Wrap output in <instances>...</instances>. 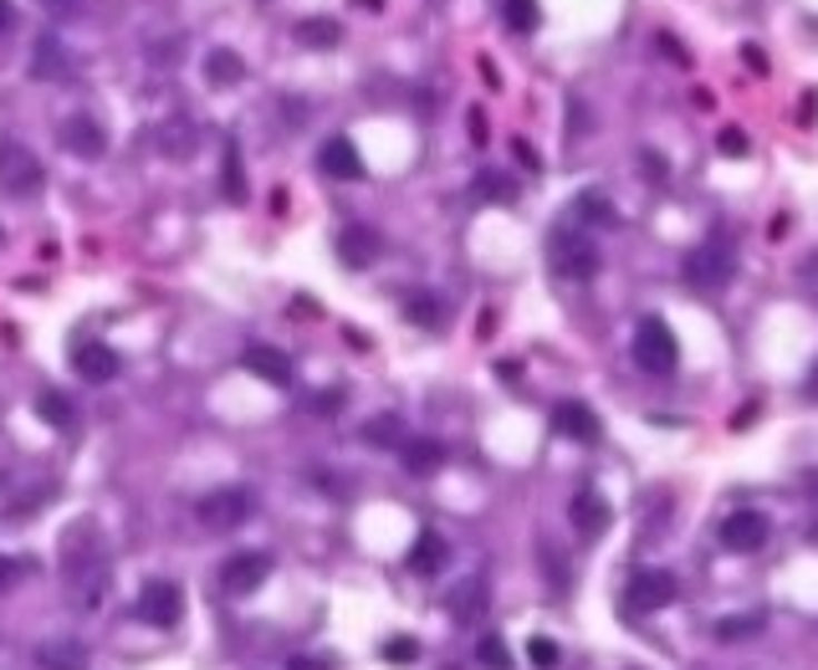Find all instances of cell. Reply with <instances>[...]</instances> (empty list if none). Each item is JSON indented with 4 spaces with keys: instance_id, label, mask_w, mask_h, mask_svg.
<instances>
[{
    "instance_id": "cell-32",
    "label": "cell",
    "mask_w": 818,
    "mask_h": 670,
    "mask_svg": "<svg viewBox=\"0 0 818 670\" xmlns=\"http://www.w3.org/2000/svg\"><path fill=\"white\" fill-rule=\"evenodd\" d=\"M384 660H390V666H415V660H420V640H415V634H394V640H384Z\"/></svg>"
},
{
    "instance_id": "cell-38",
    "label": "cell",
    "mask_w": 818,
    "mask_h": 670,
    "mask_svg": "<svg viewBox=\"0 0 818 670\" xmlns=\"http://www.w3.org/2000/svg\"><path fill=\"white\" fill-rule=\"evenodd\" d=\"M287 670H333V666H327V660H317V656H292Z\"/></svg>"
},
{
    "instance_id": "cell-18",
    "label": "cell",
    "mask_w": 818,
    "mask_h": 670,
    "mask_svg": "<svg viewBox=\"0 0 818 670\" xmlns=\"http://www.w3.org/2000/svg\"><path fill=\"white\" fill-rule=\"evenodd\" d=\"M400 461H404V471H410V476H435V471L445 466V445L430 441V435H415V441L404 435Z\"/></svg>"
},
{
    "instance_id": "cell-40",
    "label": "cell",
    "mask_w": 818,
    "mask_h": 670,
    "mask_svg": "<svg viewBox=\"0 0 818 670\" xmlns=\"http://www.w3.org/2000/svg\"><path fill=\"white\" fill-rule=\"evenodd\" d=\"M11 26H16V6H11V0H0V37H6Z\"/></svg>"
},
{
    "instance_id": "cell-14",
    "label": "cell",
    "mask_w": 818,
    "mask_h": 670,
    "mask_svg": "<svg viewBox=\"0 0 818 670\" xmlns=\"http://www.w3.org/2000/svg\"><path fill=\"white\" fill-rule=\"evenodd\" d=\"M317 169H323L327 179H343V185H353V179H364V159H358V144L353 139H327L323 149H317Z\"/></svg>"
},
{
    "instance_id": "cell-21",
    "label": "cell",
    "mask_w": 818,
    "mask_h": 670,
    "mask_svg": "<svg viewBox=\"0 0 818 670\" xmlns=\"http://www.w3.org/2000/svg\"><path fill=\"white\" fill-rule=\"evenodd\" d=\"M72 72V57L62 51V41H51V37H41L37 41V51H31V77H47V82H57V77H67Z\"/></svg>"
},
{
    "instance_id": "cell-42",
    "label": "cell",
    "mask_w": 818,
    "mask_h": 670,
    "mask_svg": "<svg viewBox=\"0 0 818 670\" xmlns=\"http://www.w3.org/2000/svg\"><path fill=\"white\" fill-rule=\"evenodd\" d=\"M808 400H818V368H814V380H808Z\"/></svg>"
},
{
    "instance_id": "cell-1",
    "label": "cell",
    "mask_w": 818,
    "mask_h": 670,
    "mask_svg": "<svg viewBox=\"0 0 818 670\" xmlns=\"http://www.w3.org/2000/svg\"><path fill=\"white\" fill-rule=\"evenodd\" d=\"M62 579L72 589V599L82 604V614L102 604L108 594V553H102L98 532L92 528H72L67 532V553H62Z\"/></svg>"
},
{
    "instance_id": "cell-13",
    "label": "cell",
    "mask_w": 818,
    "mask_h": 670,
    "mask_svg": "<svg viewBox=\"0 0 818 670\" xmlns=\"http://www.w3.org/2000/svg\"><path fill=\"white\" fill-rule=\"evenodd\" d=\"M568 518H573V528H579V538H604L609 522H614V506L604 502V496L593 492V486H583L573 502H568Z\"/></svg>"
},
{
    "instance_id": "cell-11",
    "label": "cell",
    "mask_w": 818,
    "mask_h": 670,
    "mask_svg": "<svg viewBox=\"0 0 818 670\" xmlns=\"http://www.w3.org/2000/svg\"><path fill=\"white\" fill-rule=\"evenodd\" d=\"M72 368H77V380L82 384H114L118 368H124V358H118V348H108V343H77Z\"/></svg>"
},
{
    "instance_id": "cell-17",
    "label": "cell",
    "mask_w": 818,
    "mask_h": 670,
    "mask_svg": "<svg viewBox=\"0 0 818 670\" xmlns=\"http://www.w3.org/2000/svg\"><path fill=\"white\" fill-rule=\"evenodd\" d=\"M240 364H246V374L277 384V390H287L292 384V358L282 354V348H272V343H252V348L240 354Z\"/></svg>"
},
{
    "instance_id": "cell-12",
    "label": "cell",
    "mask_w": 818,
    "mask_h": 670,
    "mask_svg": "<svg viewBox=\"0 0 818 670\" xmlns=\"http://www.w3.org/2000/svg\"><path fill=\"white\" fill-rule=\"evenodd\" d=\"M57 139H62V149L77 154V159H102V154H108V134H102V128L92 124V118H82V114L62 118Z\"/></svg>"
},
{
    "instance_id": "cell-26",
    "label": "cell",
    "mask_w": 818,
    "mask_h": 670,
    "mask_svg": "<svg viewBox=\"0 0 818 670\" xmlns=\"http://www.w3.org/2000/svg\"><path fill=\"white\" fill-rule=\"evenodd\" d=\"M205 77H210L215 88H230V82H240V77H246V62H240L236 51H210V57H205Z\"/></svg>"
},
{
    "instance_id": "cell-16",
    "label": "cell",
    "mask_w": 818,
    "mask_h": 670,
    "mask_svg": "<svg viewBox=\"0 0 818 670\" xmlns=\"http://www.w3.org/2000/svg\"><path fill=\"white\" fill-rule=\"evenodd\" d=\"M378 252H384V240H378L374 226H343V230H338V262L353 266V272L374 266Z\"/></svg>"
},
{
    "instance_id": "cell-29",
    "label": "cell",
    "mask_w": 818,
    "mask_h": 670,
    "mask_svg": "<svg viewBox=\"0 0 818 670\" xmlns=\"http://www.w3.org/2000/svg\"><path fill=\"white\" fill-rule=\"evenodd\" d=\"M476 666H481V670H512V650H506L502 634H481Z\"/></svg>"
},
{
    "instance_id": "cell-44",
    "label": "cell",
    "mask_w": 818,
    "mask_h": 670,
    "mask_svg": "<svg viewBox=\"0 0 818 670\" xmlns=\"http://www.w3.org/2000/svg\"><path fill=\"white\" fill-rule=\"evenodd\" d=\"M51 6H72V0H51Z\"/></svg>"
},
{
    "instance_id": "cell-27",
    "label": "cell",
    "mask_w": 818,
    "mask_h": 670,
    "mask_svg": "<svg viewBox=\"0 0 818 670\" xmlns=\"http://www.w3.org/2000/svg\"><path fill=\"white\" fill-rule=\"evenodd\" d=\"M364 441L368 445H378V451H390V445H404V425H400V415H374L364 425Z\"/></svg>"
},
{
    "instance_id": "cell-4",
    "label": "cell",
    "mask_w": 818,
    "mask_h": 670,
    "mask_svg": "<svg viewBox=\"0 0 818 670\" xmlns=\"http://www.w3.org/2000/svg\"><path fill=\"white\" fill-rule=\"evenodd\" d=\"M634 364H640L644 374H654V380L676 374L680 343H676V333H670L666 317H644L640 328H634Z\"/></svg>"
},
{
    "instance_id": "cell-15",
    "label": "cell",
    "mask_w": 818,
    "mask_h": 670,
    "mask_svg": "<svg viewBox=\"0 0 818 670\" xmlns=\"http://www.w3.org/2000/svg\"><path fill=\"white\" fill-rule=\"evenodd\" d=\"M553 431L563 435V441H579V445H593L599 441V415H593L589 405H579V400H563V405H553Z\"/></svg>"
},
{
    "instance_id": "cell-30",
    "label": "cell",
    "mask_w": 818,
    "mask_h": 670,
    "mask_svg": "<svg viewBox=\"0 0 818 670\" xmlns=\"http://www.w3.org/2000/svg\"><path fill=\"white\" fill-rule=\"evenodd\" d=\"M573 210H579L583 220H593V226H614V205L604 200V195L599 190H583L579 195V205H573Z\"/></svg>"
},
{
    "instance_id": "cell-8",
    "label": "cell",
    "mask_w": 818,
    "mask_h": 670,
    "mask_svg": "<svg viewBox=\"0 0 818 670\" xmlns=\"http://www.w3.org/2000/svg\"><path fill=\"white\" fill-rule=\"evenodd\" d=\"M717 538L727 553H757V548L772 538V522H768V512H757V506H737V512L721 518Z\"/></svg>"
},
{
    "instance_id": "cell-31",
    "label": "cell",
    "mask_w": 818,
    "mask_h": 670,
    "mask_svg": "<svg viewBox=\"0 0 818 670\" xmlns=\"http://www.w3.org/2000/svg\"><path fill=\"white\" fill-rule=\"evenodd\" d=\"M404 317H410V323H420V328H441V303H435V297H425V292H415V297L404 303Z\"/></svg>"
},
{
    "instance_id": "cell-43",
    "label": "cell",
    "mask_w": 818,
    "mask_h": 670,
    "mask_svg": "<svg viewBox=\"0 0 818 670\" xmlns=\"http://www.w3.org/2000/svg\"><path fill=\"white\" fill-rule=\"evenodd\" d=\"M808 492H818V471H814V476H808Z\"/></svg>"
},
{
    "instance_id": "cell-2",
    "label": "cell",
    "mask_w": 818,
    "mask_h": 670,
    "mask_svg": "<svg viewBox=\"0 0 818 670\" xmlns=\"http://www.w3.org/2000/svg\"><path fill=\"white\" fill-rule=\"evenodd\" d=\"M548 266H553V277H563V282H593L599 266H604V256H599L593 236H583L579 226H558L553 236H548Z\"/></svg>"
},
{
    "instance_id": "cell-23",
    "label": "cell",
    "mask_w": 818,
    "mask_h": 670,
    "mask_svg": "<svg viewBox=\"0 0 818 670\" xmlns=\"http://www.w3.org/2000/svg\"><path fill=\"white\" fill-rule=\"evenodd\" d=\"M37 415L47 420L51 431H72L77 425V410H72V400H67L62 390H41L37 394Z\"/></svg>"
},
{
    "instance_id": "cell-35",
    "label": "cell",
    "mask_w": 818,
    "mask_h": 670,
    "mask_svg": "<svg viewBox=\"0 0 818 670\" xmlns=\"http://www.w3.org/2000/svg\"><path fill=\"white\" fill-rule=\"evenodd\" d=\"M297 41H307V47H333V41H338V26L333 21H307V26H297Z\"/></svg>"
},
{
    "instance_id": "cell-25",
    "label": "cell",
    "mask_w": 818,
    "mask_h": 670,
    "mask_svg": "<svg viewBox=\"0 0 818 670\" xmlns=\"http://www.w3.org/2000/svg\"><path fill=\"white\" fill-rule=\"evenodd\" d=\"M502 21H506V31L528 37V31H538L542 26V6L538 0H502Z\"/></svg>"
},
{
    "instance_id": "cell-41",
    "label": "cell",
    "mask_w": 818,
    "mask_h": 670,
    "mask_svg": "<svg viewBox=\"0 0 818 670\" xmlns=\"http://www.w3.org/2000/svg\"><path fill=\"white\" fill-rule=\"evenodd\" d=\"M742 57H747V67H752V72H768V57H762V51H757V47H747Z\"/></svg>"
},
{
    "instance_id": "cell-7",
    "label": "cell",
    "mask_w": 818,
    "mask_h": 670,
    "mask_svg": "<svg viewBox=\"0 0 818 670\" xmlns=\"http://www.w3.org/2000/svg\"><path fill=\"white\" fill-rule=\"evenodd\" d=\"M139 620L154 624V630H175L179 620H185V589H179L175 579H149L139 589Z\"/></svg>"
},
{
    "instance_id": "cell-5",
    "label": "cell",
    "mask_w": 818,
    "mask_h": 670,
    "mask_svg": "<svg viewBox=\"0 0 818 670\" xmlns=\"http://www.w3.org/2000/svg\"><path fill=\"white\" fill-rule=\"evenodd\" d=\"M47 185V169L26 144H0V190L11 200H31Z\"/></svg>"
},
{
    "instance_id": "cell-39",
    "label": "cell",
    "mask_w": 818,
    "mask_h": 670,
    "mask_svg": "<svg viewBox=\"0 0 818 670\" xmlns=\"http://www.w3.org/2000/svg\"><path fill=\"white\" fill-rule=\"evenodd\" d=\"M338 405H343V394H317V400H313V410H317V415H333V410H338Z\"/></svg>"
},
{
    "instance_id": "cell-34",
    "label": "cell",
    "mask_w": 818,
    "mask_h": 670,
    "mask_svg": "<svg viewBox=\"0 0 818 670\" xmlns=\"http://www.w3.org/2000/svg\"><path fill=\"white\" fill-rule=\"evenodd\" d=\"M476 195H481V200H496V205H512L516 200L512 179H502V175H481L476 179Z\"/></svg>"
},
{
    "instance_id": "cell-36",
    "label": "cell",
    "mask_w": 818,
    "mask_h": 670,
    "mask_svg": "<svg viewBox=\"0 0 818 670\" xmlns=\"http://www.w3.org/2000/svg\"><path fill=\"white\" fill-rule=\"evenodd\" d=\"M21 579H26V558L0 553V594H6V589H16Z\"/></svg>"
},
{
    "instance_id": "cell-19",
    "label": "cell",
    "mask_w": 818,
    "mask_h": 670,
    "mask_svg": "<svg viewBox=\"0 0 818 670\" xmlns=\"http://www.w3.org/2000/svg\"><path fill=\"white\" fill-rule=\"evenodd\" d=\"M445 563H451V543H445L441 532H420L415 548H410V573H420V579H430V573H441Z\"/></svg>"
},
{
    "instance_id": "cell-10",
    "label": "cell",
    "mask_w": 818,
    "mask_h": 670,
    "mask_svg": "<svg viewBox=\"0 0 818 670\" xmlns=\"http://www.w3.org/2000/svg\"><path fill=\"white\" fill-rule=\"evenodd\" d=\"M676 599V573L666 569H634L630 589H624V609L630 614H660Z\"/></svg>"
},
{
    "instance_id": "cell-6",
    "label": "cell",
    "mask_w": 818,
    "mask_h": 670,
    "mask_svg": "<svg viewBox=\"0 0 818 670\" xmlns=\"http://www.w3.org/2000/svg\"><path fill=\"white\" fill-rule=\"evenodd\" d=\"M686 282L691 287H701V292H717V287H727L731 277H737V256H731V246L727 240H701L691 256H686Z\"/></svg>"
},
{
    "instance_id": "cell-24",
    "label": "cell",
    "mask_w": 818,
    "mask_h": 670,
    "mask_svg": "<svg viewBox=\"0 0 818 670\" xmlns=\"http://www.w3.org/2000/svg\"><path fill=\"white\" fill-rule=\"evenodd\" d=\"M445 609H451L455 620L466 624V620H476L481 609H486V583L481 579H471V583H461V589H455L451 599H445Z\"/></svg>"
},
{
    "instance_id": "cell-20",
    "label": "cell",
    "mask_w": 818,
    "mask_h": 670,
    "mask_svg": "<svg viewBox=\"0 0 818 670\" xmlns=\"http://www.w3.org/2000/svg\"><path fill=\"white\" fill-rule=\"evenodd\" d=\"M154 139H159L164 159H189V154H195V144H200V134H195V124H189V118H169V124L154 128Z\"/></svg>"
},
{
    "instance_id": "cell-3",
    "label": "cell",
    "mask_w": 818,
    "mask_h": 670,
    "mask_svg": "<svg viewBox=\"0 0 818 670\" xmlns=\"http://www.w3.org/2000/svg\"><path fill=\"white\" fill-rule=\"evenodd\" d=\"M256 506H262V496L252 486H215L195 502V518H200L205 532H236L256 518Z\"/></svg>"
},
{
    "instance_id": "cell-33",
    "label": "cell",
    "mask_w": 818,
    "mask_h": 670,
    "mask_svg": "<svg viewBox=\"0 0 818 670\" xmlns=\"http://www.w3.org/2000/svg\"><path fill=\"white\" fill-rule=\"evenodd\" d=\"M528 660L538 670H553L558 660H563V650H558V640H548V634H532V640H528Z\"/></svg>"
},
{
    "instance_id": "cell-28",
    "label": "cell",
    "mask_w": 818,
    "mask_h": 670,
    "mask_svg": "<svg viewBox=\"0 0 818 670\" xmlns=\"http://www.w3.org/2000/svg\"><path fill=\"white\" fill-rule=\"evenodd\" d=\"M762 624H768V614H731V620H717V640H752V634H762Z\"/></svg>"
},
{
    "instance_id": "cell-9",
    "label": "cell",
    "mask_w": 818,
    "mask_h": 670,
    "mask_svg": "<svg viewBox=\"0 0 818 670\" xmlns=\"http://www.w3.org/2000/svg\"><path fill=\"white\" fill-rule=\"evenodd\" d=\"M266 579H272V553H262V548H252V553H230L226 563H220V589H226L230 599L256 594Z\"/></svg>"
},
{
    "instance_id": "cell-37",
    "label": "cell",
    "mask_w": 818,
    "mask_h": 670,
    "mask_svg": "<svg viewBox=\"0 0 818 670\" xmlns=\"http://www.w3.org/2000/svg\"><path fill=\"white\" fill-rule=\"evenodd\" d=\"M721 154L742 159V154H747V134H742V128H727V134H721Z\"/></svg>"
},
{
    "instance_id": "cell-22",
    "label": "cell",
    "mask_w": 818,
    "mask_h": 670,
    "mask_svg": "<svg viewBox=\"0 0 818 670\" xmlns=\"http://www.w3.org/2000/svg\"><path fill=\"white\" fill-rule=\"evenodd\" d=\"M37 666L41 670H88V646H77V640H51V646H37Z\"/></svg>"
}]
</instances>
